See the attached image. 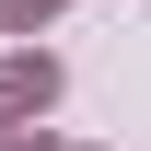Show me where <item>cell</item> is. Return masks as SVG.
Here are the masks:
<instances>
[{
  "mask_svg": "<svg viewBox=\"0 0 151 151\" xmlns=\"http://www.w3.org/2000/svg\"><path fill=\"white\" fill-rule=\"evenodd\" d=\"M58 105V70L47 58H12V70H0V116H47Z\"/></svg>",
  "mask_w": 151,
  "mask_h": 151,
  "instance_id": "cell-1",
  "label": "cell"
},
{
  "mask_svg": "<svg viewBox=\"0 0 151 151\" xmlns=\"http://www.w3.org/2000/svg\"><path fill=\"white\" fill-rule=\"evenodd\" d=\"M47 12H58V0H0V23H47Z\"/></svg>",
  "mask_w": 151,
  "mask_h": 151,
  "instance_id": "cell-2",
  "label": "cell"
},
{
  "mask_svg": "<svg viewBox=\"0 0 151 151\" xmlns=\"http://www.w3.org/2000/svg\"><path fill=\"white\" fill-rule=\"evenodd\" d=\"M23 151H47V139H23Z\"/></svg>",
  "mask_w": 151,
  "mask_h": 151,
  "instance_id": "cell-3",
  "label": "cell"
}]
</instances>
